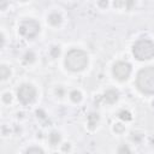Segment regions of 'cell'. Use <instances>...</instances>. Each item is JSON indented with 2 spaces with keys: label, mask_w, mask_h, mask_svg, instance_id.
<instances>
[{
  "label": "cell",
  "mask_w": 154,
  "mask_h": 154,
  "mask_svg": "<svg viewBox=\"0 0 154 154\" xmlns=\"http://www.w3.org/2000/svg\"><path fill=\"white\" fill-rule=\"evenodd\" d=\"M0 37H1V48H5V46H6V41H7V37H6V32H5V30H4V29L1 30Z\"/></svg>",
  "instance_id": "83f0119b"
},
{
  "label": "cell",
  "mask_w": 154,
  "mask_h": 154,
  "mask_svg": "<svg viewBox=\"0 0 154 154\" xmlns=\"http://www.w3.org/2000/svg\"><path fill=\"white\" fill-rule=\"evenodd\" d=\"M12 134H13V129L10 128V125L4 124L1 126V135H2V137H10Z\"/></svg>",
  "instance_id": "d4e9b609"
},
{
  "label": "cell",
  "mask_w": 154,
  "mask_h": 154,
  "mask_svg": "<svg viewBox=\"0 0 154 154\" xmlns=\"http://www.w3.org/2000/svg\"><path fill=\"white\" fill-rule=\"evenodd\" d=\"M58 149L61 154H71L73 150V146L70 141H63L60 143V146L58 147Z\"/></svg>",
  "instance_id": "ffe728a7"
},
{
  "label": "cell",
  "mask_w": 154,
  "mask_h": 154,
  "mask_svg": "<svg viewBox=\"0 0 154 154\" xmlns=\"http://www.w3.org/2000/svg\"><path fill=\"white\" fill-rule=\"evenodd\" d=\"M144 138V134L143 132H138V131H134L131 132V141L134 143H141Z\"/></svg>",
  "instance_id": "cb8c5ba5"
},
{
  "label": "cell",
  "mask_w": 154,
  "mask_h": 154,
  "mask_svg": "<svg viewBox=\"0 0 154 154\" xmlns=\"http://www.w3.org/2000/svg\"><path fill=\"white\" fill-rule=\"evenodd\" d=\"M132 57L138 61H149L154 58V41L149 37L137 38L131 48Z\"/></svg>",
  "instance_id": "3957f363"
},
{
  "label": "cell",
  "mask_w": 154,
  "mask_h": 154,
  "mask_svg": "<svg viewBox=\"0 0 154 154\" xmlns=\"http://www.w3.org/2000/svg\"><path fill=\"white\" fill-rule=\"evenodd\" d=\"M24 154H46V152L38 146H30L25 149Z\"/></svg>",
  "instance_id": "7402d4cb"
},
{
  "label": "cell",
  "mask_w": 154,
  "mask_h": 154,
  "mask_svg": "<svg viewBox=\"0 0 154 154\" xmlns=\"http://www.w3.org/2000/svg\"><path fill=\"white\" fill-rule=\"evenodd\" d=\"M35 117H36L38 120H41V122L48 119V114H47L46 109H43V108H41V107H38V108L35 109Z\"/></svg>",
  "instance_id": "603a6c76"
},
{
  "label": "cell",
  "mask_w": 154,
  "mask_h": 154,
  "mask_svg": "<svg viewBox=\"0 0 154 154\" xmlns=\"http://www.w3.org/2000/svg\"><path fill=\"white\" fill-rule=\"evenodd\" d=\"M53 94H54V96H55L57 99H59V100H63V99L67 97V94H69V91H67V89H66L64 85H61V84H58V85H55V87L53 88Z\"/></svg>",
  "instance_id": "e0dca14e"
},
{
  "label": "cell",
  "mask_w": 154,
  "mask_h": 154,
  "mask_svg": "<svg viewBox=\"0 0 154 154\" xmlns=\"http://www.w3.org/2000/svg\"><path fill=\"white\" fill-rule=\"evenodd\" d=\"M37 95H38L37 88L32 83H29V82L22 83L17 88V90H16L17 101L22 106H30V105H32L37 100Z\"/></svg>",
  "instance_id": "5b68a950"
},
{
  "label": "cell",
  "mask_w": 154,
  "mask_h": 154,
  "mask_svg": "<svg viewBox=\"0 0 154 154\" xmlns=\"http://www.w3.org/2000/svg\"><path fill=\"white\" fill-rule=\"evenodd\" d=\"M47 54L49 55V58L51 59H58L60 55H61V47H60V45H57V43H54V45H51L49 46V48H48V51H47Z\"/></svg>",
  "instance_id": "2e32d148"
},
{
  "label": "cell",
  "mask_w": 154,
  "mask_h": 154,
  "mask_svg": "<svg viewBox=\"0 0 154 154\" xmlns=\"http://www.w3.org/2000/svg\"><path fill=\"white\" fill-rule=\"evenodd\" d=\"M119 90L116 89V88H107L103 94L101 95V100H102V103H106L108 106H113L114 103L118 102L119 100Z\"/></svg>",
  "instance_id": "ba28073f"
},
{
  "label": "cell",
  "mask_w": 154,
  "mask_h": 154,
  "mask_svg": "<svg viewBox=\"0 0 154 154\" xmlns=\"http://www.w3.org/2000/svg\"><path fill=\"white\" fill-rule=\"evenodd\" d=\"M8 7H10V1H7V0L0 1V11H1V12H5Z\"/></svg>",
  "instance_id": "4316f807"
},
{
  "label": "cell",
  "mask_w": 154,
  "mask_h": 154,
  "mask_svg": "<svg viewBox=\"0 0 154 154\" xmlns=\"http://www.w3.org/2000/svg\"><path fill=\"white\" fill-rule=\"evenodd\" d=\"M149 141H150V144H152V146H154V137H150V138H149Z\"/></svg>",
  "instance_id": "f546056e"
},
{
  "label": "cell",
  "mask_w": 154,
  "mask_h": 154,
  "mask_svg": "<svg viewBox=\"0 0 154 154\" xmlns=\"http://www.w3.org/2000/svg\"><path fill=\"white\" fill-rule=\"evenodd\" d=\"M12 77V67L5 63H1L0 65V79L1 82H6L11 79Z\"/></svg>",
  "instance_id": "5bb4252c"
},
{
  "label": "cell",
  "mask_w": 154,
  "mask_h": 154,
  "mask_svg": "<svg viewBox=\"0 0 154 154\" xmlns=\"http://www.w3.org/2000/svg\"><path fill=\"white\" fill-rule=\"evenodd\" d=\"M46 23L52 29H60L65 23V16L59 7H53L46 13Z\"/></svg>",
  "instance_id": "52a82bcc"
},
{
  "label": "cell",
  "mask_w": 154,
  "mask_h": 154,
  "mask_svg": "<svg viewBox=\"0 0 154 154\" xmlns=\"http://www.w3.org/2000/svg\"><path fill=\"white\" fill-rule=\"evenodd\" d=\"M117 154H132V149L128 143H120L116 150Z\"/></svg>",
  "instance_id": "44dd1931"
},
{
  "label": "cell",
  "mask_w": 154,
  "mask_h": 154,
  "mask_svg": "<svg viewBox=\"0 0 154 154\" xmlns=\"http://www.w3.org/2000/svg\"><path fill=\"white\" fill-rule=\"evenodd\" d=\"M100 113L96 111H91L89 112V114L87 116V129L89 131H95L100 124Z\"/></svg>",
  "instance_id": "30bf717a"
},
{
  "label": "cell",
  "mask_w": 154,
  "mask_h": 154,
  "mask_svg": "<svg viewBox=\"0 0 154 154\" xmlns=\"http://www.w3.org/2000/svg\"><path fill=\"white\" fill-rule=\"evenodd\" d=\"M126 131V125L125 123L123 122H117V123H113L112 125V132L114 135H124Z\"/></svg>",
  "instance_id": "d6986e66"
},
{
  "label": "cell",
  "mask_w": 154,
  "mask_h": 154,
  "mask_svg": "<svg viewBox=\"0 0 154 154\" xmlns=\"http://www.w3.org/2000/svg\"><path fill=\"white\" fill-rule=\"evenodd\" d=\"M138 5V2L136 1H113L111 4V7L116 8V10H135L136 6Z\"/></svg>",
  "instance_id": "4fadbf2b"
},
{
  "label": "cell",
  "mask_w": 154,
  "mask_h": 154,
  "mask_svg": "<svg viewBox=\"0 0 154 154\" xmlns=\"http://www.w3.org/2000/svg\"><path fill=\"white\" fill-rule=\"evenodd\" d=\"M63 141H64V140H63V135H61V132L58 131V130H52V131L47 135V142H48V144H49L51 147H57V148H58Z\"/></svg>",
  "instance_id": "8fae6325"
},
{
  "label": "cell",
  "mask_w": 154,
  "mask_h": 154,
  "mask_svg": "<svg viewBox=\"0 0 154 154\" xmlns=\"http://www.w3.org/2000/svg\"><path fill=\"white\" fill-rule=\"evenodd\" d=\"M13 99H14V95L12 91L10 90H4L1 93V103L4 106H10L12 102H13Z\"/></svg>",
  "instance_id": "ac0fdd59"
},
{
  "label": "cell",
  "mask_w": 154,
  "mask_h": 154,
  "mask_svg": "<svg viewBox=\"0 0 154 154\" xmlns=\"http://www.w3.org/2000/svg\"><path fill=\"white\" fill-rule=\"evenodd\" d=\"M41 32V24L36 18L26 17L18 22L17 25V34L20 38L26 41L35 40Z\"/></svg>",
  "instance_id": "277c9868"
},
{
  "label": "cell",
  "mask_w": 154,
  "mask_h": 154,
  "mask_svg": "<svg viewBox=\"0 0 154 154\" xmlns=\"http://www.w3.org/2000/svg\"><path fill=\"white\" fill-rule=\"evenodd\" d=\"M150 105H152V107H153V108H154V97H153V99H152V101H150Z\"/></svg>",
  "instance_id": "4dcf8cb0"
},
{
  "label": "cell",
  "mask_w": 154,
  "mask_h": 154,
  "mask_svg": "<svg viewBox=\"0 0 154 154\" xmlns=\"http://www.w3.org/2000/svg\"><path fill=\"white\" fill-rule=\"evenodd\" d=\"M20 61H22V64H23L24 66H26V67L34 66V65L37 63V54H36V52L32 51V49L25 51V52L22 54Z\"/></svg>",
  "instance_id": "9c48e42d"
},
{
  "label": "cell",
  "mask_w": 154,
  "mask_h": 154,
  "mask_svg": "<svg viewBox=\"0 0 154 154\" xmlns=\"http://www.w3.org/2000/svg\"><path fill=\"white\" fill-rule=\"evenodd\" d=\"M25 113L24 112H17V118L20 120V119H24L25 118V116H24Z\"/></svg>",
  "instance_id": "f1b7e54d"
},
{
  "label": "cell",
  "mask_w": 154,
  "mask_h": 154,
  "mask_svg": "<svg viewBox=\"0 0 154 154\" xmlns=\"http://www.w3.org/2000/svg\"><path fill=\"white\" fill-rule=\"evenodd\" d=\"M117 118H118L119 122H123V123L126 124V123H129V122H131L134 119V116H132V113H131L130 109L122 108V109H119L117 112Z\"/></svg>",
  "instance_id": "9a60e30c"
},
{
  "label": "cell",
  "mask_w": 154,
  "mask_h": 154,
  "mask_svg": "<svg viewBox=\"0 0 154 154\" xmlns=\"http://www.w3.org/2000/svg\"><path fill=\"white\" fill-rule=\"evenodd\" d=\"M135 85L137 90L148 96H154V65L144 66L136 73Z\"/></svg>",
  "instance_id": "7a4b0ae2"
},
{
  "label": "cell",
  "mask_w": 154,
  "mask_h": 154,
  "mask_svg": "<svg viewBox=\"0 0 154 154\" xmlns=\"http://www.w3.org/2000/svg\"><path fill=\"white\" fill-rule=\"evenodd\" d=\"M67 99L73 105H79L82 101H83V93L81 89L78 88H73L71 90H69V94H67Z\"/></svg>",
  "instance_id": "7c38bea8"
},
{
  "label": "cell",
  "mask_w": 154,
  "mask_h": 154,
  "mask_svg": "<svg viewBox=\"0 0 154 154\" xmlns=\"http://www.w3.org/2000/svg\"><path fill=\"white\" fill-rule=\"evenodd\" d=\"M132 75V65L128 60H118L112 65V76L116 81L126 82Z\"/></svg>",
  "instance_id": "8992f818"
},
{
  "label": "cell",
  "mask_w": 154,
  "mask_h": 154,
  "mask_svg": "<svg viewBox=\"0 0 154 154\" xmlns=\"http://www.w3.org/2000/svg\"><path fill=\"white\" fill-rule=\"evenodd\" d=\"M89 65V55L82 48H71L64 55V66L72 73L84 71Z\"/></svg>",
  "instance_id": "6da1fadb"
},
{
  "label": "cell",
  "mask_w": 154,
  "mask_h": 154,
  "mask_svg": "<svg viewBox=\"0 0 154 154\" xmlns=\"http://www.w3.org/2000/svg\"><path fill=\"white\" fill-rule=\"evenodd\" d=\"M111 4L109 1H106V0H102V1H97L96 2V6L100 8V10H106V8H109L111 7Z\"/></svg>",
  "instance_id": "484cf974"
}]
</instances>
